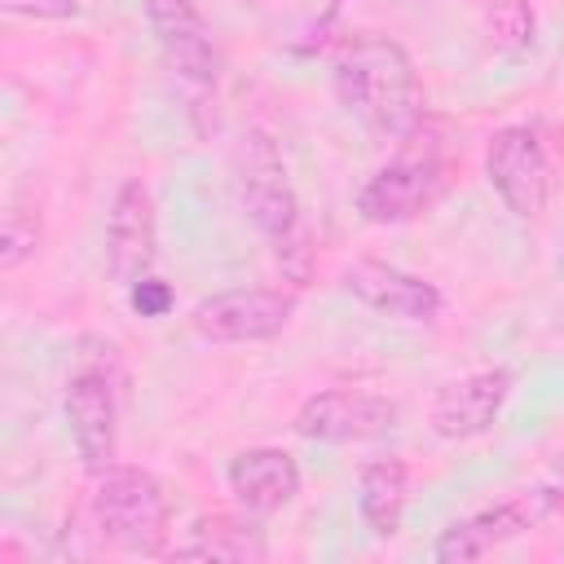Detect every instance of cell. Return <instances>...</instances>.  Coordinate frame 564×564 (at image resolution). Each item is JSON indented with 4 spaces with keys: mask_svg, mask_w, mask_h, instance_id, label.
Wrapping results in <instances>:
<instances>
[{
    "mask_svg": "<svg viewBox=\"0 0 564 564\" xmlns=\"http://www.w3.org/2000/svg\"><path fill=\"white\" fill-rule=\"evenodd\" d=\"M335 93L344 110L379 141H410L423 119V88L410 53L388 35H352L335 57Z\"/></svg>",
    "mask_w": 564,
    "mask_h": 564,
    "instance_id": "1",
    "label": "cell"
},
{
    "mask_svg": "<svg viewBox=\"0 0 564 564\" xmlns=\"http://www.w3.org/2000/svg\"><path fill=\"white\" fill-rule=\"evenodd\" d=\"M93 520L101 538L128 555H159L172 533V507L163 485L145 467L110 463L93 476Z\"/></svg>",
    "mask_w": 564,
    "mask_h": 564,
    "instance_id": "2",
    "label": "cell"
},
{
    "mask_svg": "<svg viewBox=\"0 0 564 564\" xmlns=\"http://www.w3.org/2000/svg\"><path fill=\"white\" fill-rule=\"evenodd\" d=\"M229 172H234V194L242 216L269 238V242H286L300 225V198L291 185V172L278 154V141L260 128L238 132L234 154H229Z\"/></svg>",
    "mask_w": 564,
    "mask_h": 564,
    "instance_id": "3",
    "label": "cell"
},
{
    "mask_svg": "<svg viewBox=\"0 0 564 564\" xmlns=\"http://www.w3.org/2000/svg\"><path fill=\"white\" fill-rule=\"evenodd\" d=\"M485 176L516 220H538L551 203V159L529 123H507L489 137Z\"/></svg>",
    "mask_w": 564,
    "mask_h": 564,
    "instance_id": "4",
    "label": "cell"
},
{
    "mask_svg": "<svg viewBox=\"0 0 564 564\" xmlns=\"http://www.w3.org/2000/svg\"><path fill=\"white\" fill-rule=\"evenodd\" d=\"M295 317V295L273 286H234L194 304L189 326L212 344H264L282 335Z\"/></svg>",
    "mask_w": 564,
    "mask_h": 564,
    "instance_id": "5",
    "label": "cell"
},
{
    "mask_svg": "<svg viewBox=\"0 0 564 564\" xmlns=\"http://www.w3.org/2000/svg\"><path fill=\"white\" fill-rule=\"evenodd\" d=\"M62 410H66V423H70L84 467L93 476L106 471L119 454V375L110 366L79 361V370L66 383Z\"/></svg>",
    "mask_w": 564,
    "mask_h": 564,
    "instance_id": "6",
    "label": "cell"
},
{
    "mask_svg": "<svg viewBox=\"0 0 564 564\" xmlns=\"http://www.w3.org/2000/svg\"><path fill=\"white\" fill-rule=\"evenodd\" d=\"M291 427L304 441H326V445H348V441H370L397 427V401L379 392H352V388H326L300 401Z\"/></svg>",
    "mask_w": 564,
    "mask_h": 564,
    "instance_id": "7",
    "label": "cell"
},
{
    "mask_svg": "<svg viewBox=\"0 0 564 564\" xmlns=\"http://www.w3.org/2000/svg\"><path fill=\"white\" fill-rule=\"evenodd\" d=\"M159 260V212L145 181H123L106 216V264L110 278L132 286Z\"/></svg>",
    "mask_w": 564,
    "mask_h": 564,
    "instance_id": "8",
    "label": "cell"
},
{
    "mask_svg": "<svg viewBox=\"0 0 564 564\" xmlns=\"http://www.w3.org/2000/svg\"><path fill=\"white\" fill-rule=\"evenodd\" d=\"M441 194V163L432 154H401L366 176L357 212L370 225H405Z\"/></svg>",
    "mask_w": 564,
    "mask_h": 564,
    "instance_id": "9",
    "label": "cell"
},
{
    "mask_svg": "<svg viewBox=\"0 0 564 564\" xmlns=\"http://www.w3.org/2000/svg\"><path fill=\"white\" fill-rule=\"evenodd\" d=\"M551 507H555V498H551L546 489H533V494H524V498H507V502H498V507H485V511H476V516L449 524V529L436 538L432 555H436L441 564L480 560V555H489L494 546H502V542L520 538L524 529H533Z\"/></svg>",
    "mask_w": 564,
    "mask_h": 564,
    "instance_id": "10",
    "label": "cell"
},
{
    "mask_svg": "<svg viewBox=\"0 0 564 564\" xmlns=\"http://www.w3.org/2000/svg\"><path fill=\"white\" fill-rule=\"evenodd\" d=\"M344 291L352 300H361L366 308L397 317V322H432V317H441V304H445L436 282H427L410 269L383 264V260H352L344 269Z\"/></svg>",
    "mask_w": 564,
    "mask_h": 564,
    "instance_id": "11",
    "label": "cell"
},
{
    "mask_svg": "<svg viewBox=\"0 0 564 564\" xmlns=\"http://www.w3.org/2000/svg\"><path fill=\"white\" fill-rule=\"evenodd\" d=\"M507 397H511V370H502V366L471 370V375H463V379H454L436 392L432 432L441 441H471V436L494 427Z\"/></svg>",
    "mask_w": 564,
    "mask_h": 564,
    "instance_id": "12",
    "label": "cell"
},
{
    "mask_svg": "<svg viewBox=\"0 0 564 564\" xmlns=\"http://www.w3.org/2000/svg\"><path fill=\"white\" fill-rule=\"evenodd\" d=\"M225 480H229V494L238 498L242 511L273 516V511L295 502V494H300V463L286 449H278V445H251V449H238L229 458Z\"/></svg>",
    "mask_w": 564,
    "mask_h": 564,
    "instance_id": "13",
    "label": "cell"
},
{
    "mask_svg": "<svg viewBox=\"0 0 564 564\" xmlns=\"http://www.w3.org/2000/svg\"><path fill=\"white\" fill-rule=\"evenodd\" d=\"M145 22L176 75H185L194 84L216 79V48H212L207 22L194 9V0H145Z\"/></svg>",
    "mask_w": 564,
    "mask_h": 564,
    "instance_id": "14",
    "label": "cell"
},
{
    "mask_svg": "<svg viewBox=\"0 0 564 564\" xmlns=\"http://www.w3.org/2000/svg\"><path fill=\"white\" fill-rule=\"evenodd\" d=\"M181 560H216V564H260L269 555L264 529L247 516H229V511H212L198 516L189 524V538L176 542Z\"/></svg>",
    "mask_w": 564,
    "mask_h": 564,
    "instance_id": "15",
    "label": "cell"
},
{
    "mask_svg": "<svg viewBox=\"0 0 564 564\" xmlns=\"http://www.w3.org/2000/svg\"><path fill=\"white\" fill-rule=\"evenodd\" d=\"M410 502V467L405 458H370L357 476V516L375 538H392L401 529Z\"/></svg>",
    "mask_w": 564,
    "mask_h": 564,
    "instance_id": "16",
    "label": "cell"
},
{
    "mask_svg": "<svg viewBox=\"0 0 564 564\" xmlns=\"http://www.w3.org/2000/svg\"><path fill=\"white\" fill-rule=\"evenodd\" d=\"M485 35L498 53H524L538 40V18L529 0H485Z\"/></svg>",
    "mask_w": 564,
    "mask_h": 564,
    "instance_id": "17",
    "label": "cell"
},
{
    "mask_svg": "<svg viewBox=\"0 0 564 564\" xmlns=\"http://www.w3.org/2000/svg\"><path fill=\"white\" fill-rule=\"evenodd\" d=\"M40 247V220L22 207H9L4 212V225H0V269L13 273L22 260H31Z\"/></svg>",
    "mask_w": 564,
    "mask_h": 564,
    "instance_id": "18",
    "label": "cell"
},
{
    "mask_svg": "<svg viewBox=\"0 0 564 564\" xmlns=\"http://www.w3.org/2000/svg\"><path fill=\"white\" fill-rule=\"evenodd\" d=\"M172 286L163 282V278H154V273H145V278H137L132 286H128V304H132V313L137 317H163L167 308H172Z\"/></svg>",
    "mask_w": 564,
    "mask_h": 564,
    "instance_id": "19",
    "label": "cell"
},
{
    "mask_svg": "<svg viewBox=\"0 0 564 564\" xmlns=\"http://www.w3.org/2000/svg\"><path fill=\"white\" fill-rule=\"evenodd\" d=\"M4 13L13 18H35V22H70L79 18V0H0Z\"/></svg>",
    "mask_w": 564,
    "mask_h": 564,
    "instance_id": "20",
    "label": "cell"
}]
</instances>
